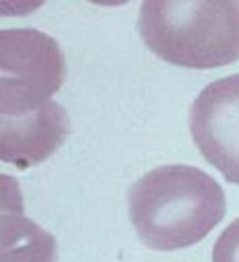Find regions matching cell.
Instances as JSON below:
<instances>
[{"label": "cell", "mask_w": 239, "mask_h": 262, "mask_svg": "<svg viewBox=\"0 0 239 262\" xmlns=\"http://www.w3.org/2000/svg\"><path fill=\"white\" fill-rule=\"evenodd\" d=\"M225 192L190 165H161L128 190V213L140 242L153 250H182L204 239L225 217Z\"/></svg>", "instance_id": "6da1fadb"}, {"label": "cell", "mask_w": 239, "mask_h": 262, "mask_svg": "<svg viewBox=\"0 0 239 262\" xmlns=\"http://www.w3.org/2000/svg\"><path fill=\"white\" fill-rule=\"evenodd\" d=\"M138 33L161 60L210 71L239 60V0H145Z\"/></svg>", "instance_id": "7a4b0ae2"}, {"label": "cell", "mask_w": 239, "mask_h": 262, "mask_svg": "<svg viewBox=\"0 0 239 262\" xmlns=\"http://www.w3.org/2000/svg\"><path fill=\"white\" fill-rule=\"evenodd\" d=\"M64 54L37 29L0 31V116L39 110L62 87Z\"/></svg>", "instance_id": "3957f363"}, {"label": "cell", "mask_w": 239, "mask_h": 262, "mask_svg": "<svg viewBox=\"0 0 239 262\" xmlns=\"http://www.w3.org/2000/svg\"><path fill=\"white\" fill-rule=\"evenodd\" d=\"M190 133L202 157L239 186V75L202 89L190 112Z\"/></svg>", "instance_id": "277c9868"}, {"label": "cell", "mask_w": 239, "mask_h": 262, "mask_svg": "<svg viewBox=\"0 0 239 262\" xmlns=\"http://www.w3.org/2000/svg\"><path fill=\"white\" fill-rule=\"evenodd\" d=\"M68 135V114L56 101L23 116H0V159L29 169L54 155Z\"/></svg>", "instance_id": "5b68a950"}, {"label": "cell", "mask_w": 239, "mask_h": 262, "mask_svg": "<svg viewBox=\"0 0 239 262\" xmlns=\"http://www.w3.org/2000/svg\"><path fill=\"white\" fill-rule=\"evenodd\" d=\"M3 262H56V239L3 201Z\"/></svg>", "instance_id": "8992f818"}, {"label": "cell", "mask_w": 239, "mask_h": 262, "mask_svg": "<svg viewBox=\"0 0 239 262\" xmlns=\"http://www.w3.org/2000/svg\"><path fill=\"white\" fill-rule=\"evenodd\" d=\"M212 262H239V219H235L214 242Z\"/></svg>", "instance_id": "52a82bcc"}, {"label": "cell", "mask_w": 239, "mask_h": 262, "mask_svg": "<svg viewBox=\"0 0 239 262\" xmlns=\"http://www.w3.org/2000/svg\"><path fill=\"white\" fill-rule=\"evenodd\" d=\"M43 5H45V0H0V15L3 17H25Z\"/></svg>", "instance_id": "ba28073f"}, {"label": "cell", "mask_w": 239, "mask_h": 262, "mask_svg": "<svg viewBox=\"0 0 239 262\" xmlns=\"http://www.w3.org/2000/svg\"><path fill=\"white\" fill-rule=\"evenodd\" d=\"M89 3L99 7H122V5H128L130 0H89Z\"/></svg>", "instance_id": "9c48e42d"}]
</instances>
